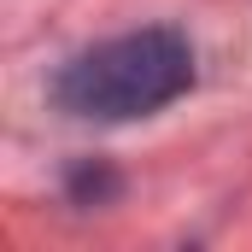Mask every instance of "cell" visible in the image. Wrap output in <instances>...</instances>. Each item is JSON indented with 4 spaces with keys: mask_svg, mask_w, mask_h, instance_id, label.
Segmentation results:
<instances>
[{
    "mask_svg": "<svg viewBox=\"0 0 252 252\" xmlns=\"http://www.w3.org/2000/svg\"><path fill=\"white\" fill-rule=\"evenodd\" d=\"M188 82H193V53L176 30H135V35L76 53L53 82V100L70 118L124 124V118H147L170 106L176 94H188Z\"/></svg>",
    "mask_w": 252,
    "mask_h": 252,
    "instance_id": "6da1fadb",
    "label": "cell"
}]
</instances>
